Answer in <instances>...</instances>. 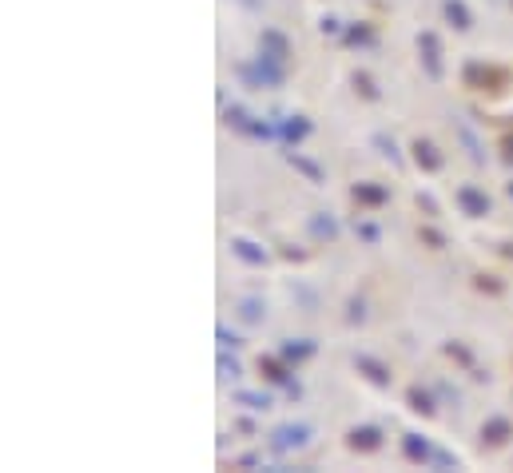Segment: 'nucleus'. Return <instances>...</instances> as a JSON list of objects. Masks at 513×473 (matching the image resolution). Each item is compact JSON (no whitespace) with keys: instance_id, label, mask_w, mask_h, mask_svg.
Returning a JSON list of instances; mask_svg holds the SVG:
<instances>
[{"instance_id":"nucleus-25","label":"nucleus","mask_w":513,"mask_h":473,"mask_svg":"<svg viewBox=\"0 0 513 473\" xmlns=\"http://www.w3.org/2000/svg\"><path fill=\"white\" fill-rule=\"evenodd\" d=\"M358 235H362L367 243H378V227H374V223H358Z\"/></svg>"},{"instance_id":"nucleus-5","label":"nucleus","mask_w":513,"mask_h":473,"mask_svg":"<svg viewBox=\"0 0 513 473\" xmlns=\"http://www.w3.org/2000/svg\"><path fill=\"white\" fill-rule=\"evenodd\" d=\"M231 251L243 259L247 267H267V251H263L259 243H251V239H243V235H239V239H231Z\"/></svg>"},{"instance_id":"nucleus-14","label":"nucleus","mask_w":513,"mask_h":473,"mask_svg":"<svg viewBox=\"0 0 513 473\" xmlns=\"http://www.w3.org/2000/svg\"><path fill=\"white\" fill-rule=\"evenodd\" d=\"M414 159H418V167H426V171H438L442 167L438 147L430 144V139H414Z\"/></svg>"},{"instance_id":"nucleus-29","label":"nucleus","mask_w":513,"mask_h":473,"mask_svg":"<svg viewBox=\"0 0 513 473\" xmlns=\"http://www.w3.org/2000/svg\"><path fill=\"white\" fill-rule=\"evenodd\" d=\"M509 195H513V183H509Z\"/></svg>"},{"instance_id":"nucleus-26","label":"nucleus","mask_w":513,"mask_h":473,"mask_svg":"<svg viewBox=\"0 0 513 473\" xmlns=\"http://www.w3.org/2000/svg\"><path fill=\"white\" fill-rule=\"evenodd\" d=\"M355 84L362 88V96H370V100H378V92H374V84H370L367 76H355Z\"/></svg>"},{"instance_id":"nucleus-16","label":"nucleus","mask_w":513,"mask_h":473,"mask_svg":"<svg viewBox=\"0 0 513 473\" xmlns=\"http://www.w3.org/2000/svg\"><path fill=\"white\" fill-rule=\"evenodd\" d=\"M509 437V422L505 418H489L486 425H481V441H489V446H501Z\"/></svg>"},{"instance_id":"nucleus-15","label":"nucleus","mask_w":513,"mask_h":473,"mask_svg":"<svg viewBox=\"0 0 513 473\" xmlns=\"http://www.w3.org/2000/svg\"><path fill=\"white\" fill-rule=\"evenodd\" d=\"M310 235L315 239H338V223H334V215H327V211H318V215H310Z\"/></svg>"},{"instance_id":"nucleus-27","label":"nucleus","mask_w":513,"mask_h":473,"mask_svg":"<svg viewBox=\"0 0 513 473\" xmlns=\"http://www.w3.org/2000/svg\"><path fill=\"white\" fill-rule=\"evenodd\" d=\"M322 32H330V36H338L342 32V25L334 20V16H322Z\"/></svg>"},{"instance_id":"nucleus-12","label":"nucleus","mask_w":513,"mask_h":473,"mask_svg":"<svg viewBox=\"0 0 513 473\" xmlns=\"http://www.w3.org/2000/svg\"><path fill=\"white\" fill-rule=\"evenodd\" d=\"M279 135L287 139V144H299V139L310 135V123H306V116H287V120L279 123Z\"/></svg>"},{"instance_id":"nucleus-4","label":"nucleus","mask_w":513,"mask_h":473,"mask_svg":"<svg viewBox=\"0 0 513 473\" xmlns=\"http://www.w3.org/2000/svg\"><path fill=\"white\" fill-rule=\"evenodd\" d=\"M418 48H422V64H426V76H430V80H442L438 36H434V32H422V36H418Z\"/></svg>"},{"instance_id":"nucleus-19","label":"nucleus","mask_w":513,"mask_h":473,"mask_svg":"<svg viewBox=\"0 0 513 473\" xmlns=\"http://www.w3.org/2000/svg\"><path fill=\"white\" fill-rule=\"evenodd\" d=\"M235 402H239V406H247V410H271V398H267V394H255V390H239V394H235Z\"/></svg>"},{"instance_id":"nucleus-1","label":"nucleus","mask_w":513,"mask_h":473,"mask_svg":"<svg viewBox=\"0 0 513 473\" xmlns=\"http://www.w3.org/2000/svg\"><path fill=\"white\" fill-rule=\"evenodd\" d=\"M310 437H315V430L306 422H287L271 434V449H275V453H299V449L310 446Z\"/></svg>"},{"instance_id":"nucleus-20","label":"nucleus","mask_w":513,"mask_h":473,"mask_svg":"<svg viewBox=\"0 0 513 473\" xmlns=\"http://www.w3.org/2000/svg\"><path fill=\"white\" fill-rule=\"evenodd\" d=\"M410 406H414V410L418 413H426V418H430V413H434V398H430V394H426V390H410Z\"/></svg>"},{"instance_id":"nucleus-8","label":"nucleus","mask_w":513,"mask_h":473,"mask_svg":"<svg viewBox=\"0 0 513 473\" xmlns=\"http://www.w3.org/2000/svg\"><path fill=\"white\" fill-rule=\"evenodd\" d=\"M402 453L410 461H418V465H430L434 461V449H430V441H422L418 434H406L402 437Z\"/></svg>"},{"instance_id":"nucleus-10","label":"nucleus","mask_w":513,"mask_h":473,"mask_svg":"<svg viewBox=\"0 0 513 473\" xmlns=\"http://www.w3.org/2000/svg\"><path fill=\"white\" fill-rule=\"evenodd\" d=\"M442 13H446V20H450L458 32H470V28H474V16H470V8H465L462 0H446Z\"/></svg>"},{"instance_id":"nucleus-2","label":"nucleus","mask_w":513,"mask_h":473,"mask_svg":"<svg viewBox=\"0 0 513 473\" xmlns=\"http://www.w3.org/2000/svg\"><path fill=\"white\" fill-rule=\"evenodd\" d=\"M259 56L287 64V56H291V40L282 36V32H275V28H263V32H259Z\"/></svg>"},{"instance_id":"nucleus-7","label":"nucleus","mask_w":513,"mask_h":473,"mask_svg":"<svg viewBox=\"0 0 513 473\" xmlns=\"http://www.w3.org/2000/svg\"><path fill=\"white\" fill-rule=\"evenodd\" d=\"M346 441H350V449H362V453H367V449L382 446V434L374 430V425H355V430L346 434Z\"/></svg>"},{"instance_id":"nucleus-21","label":"nucleus","mask_w":513,"mask_h":473,"mask_svg":"<svg viewBox=\"0 0 513 473\" xmlns=\"http://www.w3.org/2000/svg\"><path fill=\"white\" fill-rule=\"evenodd\" d=\"M239 374H243V366L235 362V358H227V354H219V378L223 382H235Z\"/></svg>"},{"instance_id":"nucleus-22","label":"nucleus","mask_w":513,"mask_h":473,"mask_svg":"<svg viewBox=\"0 0 513 473\" xmlns=\"http://www.w3.org/2000/svg\"><path fill=\"white\" fill-rule=\"evenodd\" d=\"M259 366H263V374H267L271 382H287V378H291V374H287V366H279L275 358H263Z\"/></svg>"},{"instance_id":"nucleus-18","label":"nucleus","mask_w":513,"mask_h":473,"mask_svg":"<svg viewBox=\"0 0 513 473\" xmlns=\"http://www.w3.org/2000/svg\"><path fill=\"white\" fill-rule=\"evenodd\" d=\"M346 44H355V48H370V44H374V28H370V25L346 28Z\"/></svg>"},{"instance_id":"nucleus-9","label":"nucleus","mask_w":513,"mask_h":473,"mask_svg":"<svg viewBox=\"0 0 513 473\" xmlns=\"http://www.w3.org/2000/svg\"><path fill=\"white\" fill-rule=\"evenodd\" d=\"M235 315H239V322H247V327H259V322L267 318V306H263V299H239V303H235Z\"/></svg>"},{"instance_id":"nucleus-6","label":"nucleus","mask_w":513,"mask_h":473,"mask_svg":"<svg viewBox=\"0 0 513 473\" xmlns=\"http://www.w3.org/2000/svg\"><path fill=\"white\" fill-rule=\"evenodd\" d=\"M355 366L370 378V382H374V386H390V378H394V374L378 362V358H370V354H355Z\"/></svg>"},{"instance_id":"nucleus-28","label":"nucleus","mask_w":513,"mask_h":473,"mask_svg":"<svg viewBox=\"0 0 513 473\" xmlns=\"http://www.w3.org/2000/svg\"><path fill=\"white\" fill-rule=\"evenodd\" d=\"M239 4H243V8H251V13H259V8H263V0H239Z\"/></svg>"},{"instance_id":"nucleus-11","label":"nucleus","mask_w":513,"mask_h":473,"mask_svg":"<svg viewBox=\"0 0 513 473\" xmlns=\"http://www.w3.org/2000/svg\"><path fill=\"white\" fill-rule=\"evenodd\" d=\"M386 199H390V191H386V187H378V183H355V203L382 207Z\"/></svg>"},{"instance_id":"nucleus-3","label":"nucleus","mask_w":513,"mask_h":473,"mask_svg":"<svg viewBox=\"0 0 513 473\" xmlns=\"http://www.w3.org/2000/svg\"><path fill=\"white\" fill-rule=\"evenodd\" d=\"M458 207L470 219H481V215H489V195L477 191L474 183H465V187H458Z\"/></svg>"},{"instance_id":"nucleus-23","label":"nucleus","mask_w":513,"mask_h":473,"mask_svg":"<svg viewBox=\"0 0 513 473\" xmlns=\"http://www.w3.org/2000/svg\"><path fill=\"white\" fill-rule=\"evenodd\" d=\"M374 144L382 147V156L390 159V163H398V167H402V156H398V144H394V139H386V135H374Z\"/></svg>"},{"instance_id":"nucleus-24","label":"nucleus","mask_w":513,"mask_h":473,"mask_svg":"<svg viewBox=\"0 0 513 473\" xmlns=\"http://www.w3.org/2000/svg\"><path fill=\"white\" fill-rule=\"evenodd\" d=\"M239 342H243L239 334H231L227 327H219V346H223V350H227V346H239Z\"/></svg>"},{"instance_id":"nucleus-17","label":"nucleus","mask_w":513,"mask_h":473,"mask_svg":"<svg viewBox=\"0 0 513 473\" xmlns=\"http://www.w3.org/2000/svg\"><path fill=\"white\" fill-rule=\"evenodd\" d=\"M287 163H291V167H299L310 183H322V167H318V163H310V159H303L299 151H287Z\"/></svg>"},{"instance_id":"nucleus-13","label":"nucleus","mask_w":513,"mask_h":473,"mask_svg":"<svg viewBox=\"0 0 513 473\" xmlns=\"http://www.w3.org/2000/svg\"><path fill=\"white\" fill-rule=\"evenodd\" d=\"M310 354H315V342L310 338H287V346H282V362H306V358H310Z\"/></svg>"}]
</instances>
